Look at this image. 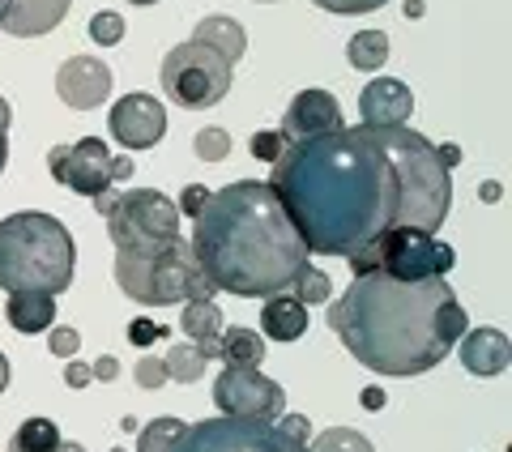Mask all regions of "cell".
<instances>
[{"label":"cell","instance_id":"2","mask_svg":"<svg viewBox=\"0 0 512 452\" xmlns=\"http://www.w3.org/2000/svg\"><path fill=\"white\" fill-rule=\"evenodd\" d=\"M192 256L222 295H286L308 269V244L282 209L269 180H235L205 197L192 218Z\"/></svg>","mask_w":512,"mask_h":452},{"label":"cell","instance_id":"6","mask_svg":"<svg viewBox=\"0 0 512 452\" xmlns=\"http://www.w3.org/2000/svg\"><path fill=\"white\" fill-rule=\"evenodd\" d=\"M457 265V252L440 244L431 231H414V226H393L376 244L350 256V273H389L397 282H423V278H448V269Z\"/></svg>","mask_w":512,"mask_h":452},{"label":"cell","instance_id":"19","mask_svg":"<svg viewBox=\"0 0 512 452\" xmlns=\"http://www.w3.org/2000/svg\"><path fill=\"white\" fill-rule=\"evenodd\" d=\"M261 329L274 342H299L308 329V303H299L295 295H269L261 308Z\"/></svg>","mask_w":512,"mask_h":452},{"label":"cell","instance_id":"18","mask_svg":"<svg viewBox=\"0 0 512 452\" xmlns=\"http://www.w3.org/2000/svg\"><path fill=\"white\" fill-rule=\"evenodd\" d=\"M180 329L205 350V359H218V337L227 329V320H222V308L214 299H188L184 312H180Z\"/></svg>","mask_w":512,"mask_h":452},{"label":"cell","instance_id":"17","mask_svg":"<svg viewBox=\"0 0 512 452\" xmlns=\"http://www.w3.org/2000/svg\"><path fill=\"white\" fill-rule=\"evenodd\" d=\"M69 5L73 0H13L9 18L0 22V30H9V35H18V39L52 35V30L69 18Z\"/></svg>","mask_w":512,"mask_h":452},{"label":"cell","instance_id":"41","mask_svg":"<svg viewBox=\"0 0 512 452\" xmlns=\"http://www.w3.org/2000/svg\"><path fill=\"white\" fill-rule=\"evenodd\" d=\"M359 401H363V410H372V414H376V410H384V401H389V393H384L380 384H372V389H363V393H359Z\"/></svg>","mask_w":512,"mask_h":452},{"label":"cell","instance_id":"28","mask_svg":"<svg viewBox=\"0 0 512 452\" xmlns=\"http://www.w3.org/2000/svg\"><path fill=\"white\" fill-rule=\"evenodd\" d=\"M295 290H299V303H329V295H333V282H329V273L325 269H303L299 278H295Z\"/></svg>","mask_w":512,"mask_h":452},{"label":"cell","instance_id":"35","mask_svg":"<svg viewBox=\"0 0 512 452\" xmlns=\"http://www.w3.org/2000/svg\"><path fill=\"white\" fill-rule=\"evenodd\" d=\"M137 384H141V389H163V384H167L163 359H141L137 363Z\"/></svg>","mask_w":512,"mask_h":452},{"label":"cell","instance_id":"33","mask_svg":"<svg viewBox=\"0 0 512 452\" xmlns=\"http://www.w3.org/2000/svg\"><path fill=\"white\" fill-rule=\"evenodd\" d=\"M167 337V329L163 325H154V320H146V316H137L133 325H128V342H133L137 350H146V346H154V342H163Z\"/></svg>","mask_w":512,"mask_h":452},{"label":"cell","instance_id":"1","mask_svg":"<svg viewBox=\"0 0 512 452\" xmlns=\"http://www.w3.org/2000/svg\"><path fill=\"white\" fill-rule=\"evenodd\" d=\"M274 192L312 256L350 261L393 226L431 231L453 209V180L414 128L342 124L291 141L274 163Z\"/></svg>","mask_w":512,"mask_h":452},{"label":"cell","instance_id":"21","mask_svg":"<svg viewBox=\"0 0 512 452\" xmlns=\"http://www.w3.org/2000/svg\"><path fill=\"white\" fill-rule=\"evenodd\" d=\"M192 39L205 43V47H214V52H222L231 64L248 52L244 26H239L235 18H227V13H210V18H201L197 26H192Z\"/></svg>","mask_w":512,"mask_h":452},{"label":"cell","instance_id":"22","mask_svg":"<svg viewBox=\"0 0 512 452\" xmlns=\"http://www.w3.org/2000/svg\"><path fill=\"white\" fill-rule=\"evenodd\" d=\"M218 359L227 367H256V363H265V337L256 329H244V325H239V329H222Z\"/></svg>","mask_w":512,"mask_h":452},{"label":"cell","instance_id":"37","mask_svg":"<svg viewBox=\"0 0 512 452\" xmlns=\"http://www.w3.org/2000/svg\"><path fill=\"white\" fill-rule=\"evenodd\" d=\"M274 423H278V431H286V435H291V440L308 444V431H312V423H308V418H303V414H278Z\"/></svg>","mask_w":512,"mask_h":452},{"label":"cell","instance_id":"7","mask_svg":"<svg viewBox=\"0 0 512 452\" xmlns=\"http://www.w3.org/2000/svg\"><path fill=\"white\" fill-rule=\"evenodd\" d=\"M231 77H235V64L197 39L171 47L163 56V69H158V82H163L167 99L184 111L218 107L231 90Z\"/></svg>","mask_w":512,"mask_h":452},{"label":"cell","instance_id":"12","mask_svg":"<svg viewBox=\"0 0 512 452\" xmlns=\"http://www.w3.org/2000/svg\"><path fill=\"white\" fill-rule=\"evenodd\" d=\"M107 124H111V137H116L124 150H154L167 133V111L154 94L133 90L107 111Z\"/></svg>","mask_w":512,"mask_h":452},{"label":"cell","instance_id":"8","mask_svg":"<svg viewBox=\"0 0 512 452\" xmlns=\"http://www.w3.org/2000/svg\"><path fill=\"white\" fill-rule=\"evenodd\" d=\"M94 209L107 226L111 244L128 248V244H158V239H175L180 235V209L171 205L158 188H128V192H99Z\"/></svg>","mask_w":512,"mask_h":452},{"label":"cell","instance_id":"31","mask_svg":"<svg viewBox=\"0 0 512 452\" xmlns=\"http://www.w3.org/2000/svg\"><path fill=\"white\" fill-rule=\"evenodd\" d=\"M248 150H252V158H261V163L274 167L278 158H282V150H286V137L278 133V128H261V133H252Z\"/></svg>","mask_w":512,"mask_h":452},{"label":"cell","instance_id":"42","mask_svg":"<svg viewBox=\"0 0 512 452\" xmlns=\"http://www.w3.org/2000/svg\"><path fill=\"white\" fill-rule=\"evenodd\" d=\"M128 175H133V158H124V154H116V158H111V180H128Z\"/></svg>","mask_w":512,"mask_h":452},{"label":"cell","instance_id":"11","mask_svg":"<svg viewBox=\"0 0 512 452\" xmlns=\"http://www.w3.org/2000/svg\"><path fill=\"white\" fill-rule=\"evenodd\" d=\"M111 154L103 137H82L73 145H52V154H47V171H52V180L64 184L69 192H77V197H99V192H107L111 184Z\"/></svg>","mask_w":512,"mask_h":452},{"label":"cell","instance_id":"43","mask_svg":"<svg viewBox=\"0 0 512 452\" xmlns=\"http://www.w3.org/2000/svg\"><path fill=\"white\" fill-rule=\"evenodd\" d=\"M436 158H440V163H444L448 171H453V167L461 163V150H457V145H453V141H448V145H436Z\"/></svg>","mask_w":512,"mask_h":452},{"label":"cell","instance_id":"36","mask_svg":"<svg viewBox=\"0 0 512 452\" xmlns=\"http://www.w3.org/2000/svg\"><path fill=\"white\" fill-rule=\"evenodd\" d=\"M205 197H210V188H205V184H188V188L180 192V205H175V209H180V214H188V218H197L201 205H205Z\"/></svg>","mask_w":512,"mask_h":452},{"label":"cell","instance_id":"5","mask_svg":"<svg viewBox=\"0 0 512 452\" xmlns=\"http://www.w3.org/2000/svg\"><path fill=\"white\" fill-rule=\"evenodd\" d=\"M116 286L128 299L146 303V308H171V303L214 295V286L205 282V273L184 235L158 239V244L116 248Z\"/></svg>","mask_w":512,"mask_h":452},{"label":"cell","instance_id":"25","mask_svg":"<svg viewBox=\"0 0 512 452\" xmlns=\"http://www.w3.org/2000/svg\"><path fill=\"white\" fill-rule=\"evenodd\" d=\"M205 350L197 342H184V346H171V354L163 359L167 367V380H180V384H197L205 376Z\"/></svg>","mask_w":512,"mask_h":452},{"label":"cell","instance_id":"32","mask_svg":"<svg viewBox=\"0 0 512 452\" xmlns=\"http://www.w3.org/2000/svg\"><path fill=\"white\" fill-rule=\"evenodd\" d=\"M312 5L325 13H342V18H359V13H372L380 5H389V0H312Z\"/></svg>","mask_w":512,"mask_h":452},{"label":"cell","instance_id":"20","mask_svg":"<svg viewBox=\"0 0 512 452\" xmlns=\"http://www.w3.org/2000/svg\"><path fill=\"white\" fill-rule=\"evenodd\" d=\"M5 316L18 333H43L56 325V295H35V290H18L5 303Z\"/></svg>","mask_w":512,"mask_h":452},{"label":"cell","instance_id":"16","mask_svg":"<svg viewBox=\"0 0 512 452\" xmlns=\"http://www.w3.org/2000/svg\"><path fill=\"white\" fill-rule=\"evenodd\" d=\"M461 363H466L470 376H500L512 363V342L504 329H466L461 333Z\"/></svg>","mask_w":512,"mask_h":452},{"label":"cell","instance_id":"3","mask_svg":"<svg viewBox=\"0 0 512 452\" xmlns=\"http://www.w3.org/2000/svg\"><path fill=\"white\" fill-rule=\"evenodd\" d=\"M457 290L448 278L397 282L389 273H359L329 303V329L350 350V359L380 376H423L448 359L453 342L440 333V312Z\"/></svg>","mask_w":512,"mask_h":452},{"label":"cell","instance_id":"44","mask_svg":"<svg viewBox=\"0 0 512 452\" xmlns=\"http://www.w3.org/2000/svg\"><path fill=\"white\" fill-rule=\"evenodd\" d=\"M478 197H483L487 205H495V201H500V184H495V180H487L483 188H478Z\"/></svg>","mask_w":512,"mask_h":452},{"label":"cell","instance_id":"48","mask_svg":"<svg viewBox=\"0 0 512 452\" xmlns=\"http://www.w3.org/2000/svg\"><path fill=\"white\" fill-rule=\"evenodd\" d=\"M9 5H13V0H0V22L9 18Z\"/></svg>","mask_w":512,"mask_h":452},{"label":"cell","instance_id":"34","mask_svg":"<svg viewBox=\"0 0 512 452\" xmlns=\"http://www.w3.org/2000/svg\"><path fill=\"white\" fill-rule=\"evenodd\" d=\"M47 346H52L56 359H73V354L82 350V333L69 329V325H64V329H52V337H47Z\"/></svg>","mask_w":512,"mask_h":452},{"label":"cell","instance_id":"39","mask_svg":"<svg viewBox=\"0 0 512 452\" xmlns=\"http://www.w3.org/2000/svg\"><path fill=\"white\" fill-rule=\"evenodd\" d=\"M94 376H90V363H64V384L69 389H86Z\"/></svg>","mask_w":512,"mask_h":452},{"label":"cell","instance_id":"29","mask_svg":"<svg viewBox=\"0 0 512 452\" xmlns=\"http://www.w3.org/2000/svg\"><path fill=\"white\" fill-rule=\"evenodd\" d=\"M192 150H197L201 163H222V158L231 154V133L227 128H201L197 141H192Z\"/></svg>","mask_w":512,"mask_h":452},{"label":"cell","instance_id":"46","mask_svg":"<svg viewBox=\"0 0 512 452\" xmlns=\"http://www.w3.org/2000/svg\"><path fill=\"white\" fill-rule=\"evenodd\" d=\"M56 452H86V448L77 444V440H60V444H56Z\"/></svg>","mask_w":512,"mask_h":452},{"label":"cell","instance_id":"24","mask_svg":"<svg viewBox=\"0 0 512 452\" xmlns=\"http://www.w3.org/2000/svg\"><path fill=\"white\" fill-rule=\"evenodd\" d=\"M64 440L60 427L52 418H26V423L13 431L9 440V452H56V444Z\"/></svg>","mask_w":512,"mask_h":452},{"label":"cell","instance_id":"26","mask_svg":"<svg viewBox=\"0 0 512 452\" xmlns=\"http://www.w3.org/2000/svg\"><path fill=\"white\" fill-rule=\"evenodd\" d=\"M308 452H376V448L367 444V435L355 427H329L316 435Z\"/></svg>","mask_w":512,"mask_h":452},{"label":"cell","instance_id":"45","mask_svg":"<svg viewBox=\"0 0 512 452\" xmlns=\"http://www.w3.org/2000/svg\"><path fill=\"white\" fill-rule=\"evenodd\" d=\"M9 389V359H5V350H0V393Z\"/></svg>","mask_w":512,"mask_h":452},{"label":"cell","instance_id":"30","mask_svg":"<svg viewBox=\"0 0 512 452\" xmlns=\"http://www.w3.org/2000/svg\"><path fill=\"white\" fill-rule=\"evenodd\" d=\"M90 39L99 47H116L124 39V18H120V13H111V9L94 13V18H90Z\"/></svg>","mask_w":512,"mask_h":452},{"label":"cell","instance_id":"38","mask_svg":"<svg viewBox=\"0 0 512 452\" xmlns=\"http://www.w3.org/2000/svg\"><path fill=\"white\" fill-rule=\"evenodd\" d=\"M9 120H13V107L0 94V175H5V163H9Z\"/></svg>","mask_w":512,"mask_h":452},{"label":"cell","instance_id":"13","mask_svg":"<svg viewBox=\"0 0 512 452\" xmlns=\"http://www.w3.org/2000/svg\"><path fill=\"white\" fill-rule=\"evenodd\" d=\"M56 94H60V103H69L73 111L103 107L111 94V69L99 56H69L56 73Z\"/></svg>","mask_w":512,"mask_h":452},{"label":"cell","instance_id":"9","mask_svg":"<svg viewBox=\"0 0 512 452\" xmlns=\"http://www.w3.org/2000/svg\"><path fill=\"white\" fill-rule=\"evenodd\" d=\"M167 452H308L278 423H248V418H201Z\"/></svg>","mask_w":512,"mask_h":452},{"label":"cell","instance_id":"4","mask_svg":"<svg viewBox=\"0 0 512 452\" xmlns=\"http://www.w3.org/2000/svg\"><path fill=\"white\" fill-rule=\"evenodd\" d=\"M77 269V244L69 226L52 214H22L0 218V290L18 295V290H35V295H64L73 286Z\"/></svg>","mask_w":512,"mask_h":452},{"label":"cell","instance_id":"47","mask_svg":"<svg viewBox=\"0 0 512 452\" xmlns=\"http://www.w3.org/2000/svg\"><path fill=\"white\" fill-rule=\"evenodd\" d=\"M406 18H423V0H410V5H406Z\"/></svg>","mask_w":512,"mask_h":452},{"label":"cell","instance_id":"50","mask_svg":"<svg viewBox=\"0 0 512 452\" xmlns=\"http://www.w3.org/2000/svg\"><path fill=\"white\" fill-rule=\"evenodd\" d=\"M111 452H124V448H111Z\"/></svg>","mask_w":512,"mask_h":452},{"label":"cell","instance_id":"27","mask_svg":"<svg viewBox=\"0 0 512 452\" xmlns=\"http://www.w3.org/2000/svg\"><path fill=\"white\" fill-rule=\"evenodd\" d=\"M184 427L188 423H180V418H154V423H146V431H141L137 452H167L184 435Z\"/></svg>","mask_w":512,"mask_h":452},{"label":"cell","instance_id":"49","mask_svg":"<svg viewBox=\"0 0 512 452\" xmlns=\"http://www.w3.org/2000/svg\"><path fill=\"white\" fill-rule=\"evenodd\" d=\"M128 5H158V0H128Z\"/></svg>","mask_w":512,"mask_h":452},{"label":"cell","instance_id":"23","mask_svg":"<svg viewBox=\"0 0 512 452\" xmlns=\"http://www.w3.org/2000/svg\"><path fill=\"white\" fill-rule=\"evenodd\" d=\"M346 60H350V69H359V73H376L380 64L389 60V35H384V30H359V35L346 43Z\"/></svg>","mask_w":512,"mask_h":452},{"label":"cell","instance_id":"40","mask_svg":"<svg viewBox=\"0 0 512 452\" xmlns=\"http://www.w3.org/2000/svg\"><path fill=\"white\" fill-rule=\"evenodd\" d=\"M90 376H94V380H103V384H111V380L120 376V363L111 359V354H103V359H94V363H90Z\"/></svg>","mask_w":512,"mask_h":452},{"label":"cell","instance_id":"15","mask_svg":"<svg viewBox=\"0 0 512 452\" xmlns=\"http://www.w3.org/2000/svg\"><path fill=\"white\" fill-rule=\"evenodd\" d=\"M359 116L372 128H402L414 116V94L397 77H372L359 90Z\"/></svg>","mask_w":512,"mask_h":452},{"label":"cell","instance_id":"14","mask_svg":"<svg viewBox=\"0 0 512 452\" xmlns=\"http://www.w3.org/2000/svg\"><path fill=\"white\" fill-rule=\"evenodd\" d=\"M342 103L333 99L329 90H299L291 107H286V116H282V128L278 133L286 137V145L291 141H303V137H320V133H333V128H342Z\"/></svg>","mask_w":512,"mask_h":452},{"label":"cell","instance_id":"10","mask_svg":"<svg viewBox=\"0 0 512 452\" xmlns=\"http://www.w3.org/2000/svg\"><path fill=\"white\" fill-rule=\"evenodd\" d=\"M214 406L222 410V418L274 423L278 414H286V389L256 367H222L214 380Z\"/></svg>","mask_w":512,"mask_h":452}]
</instances>
